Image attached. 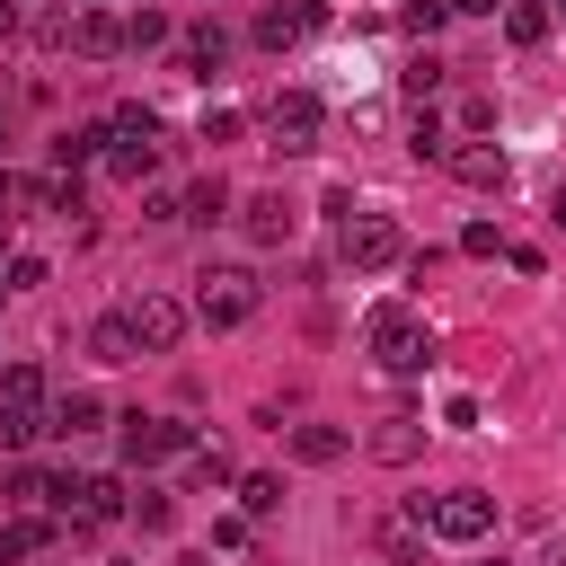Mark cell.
Returning <instances> with one entry per match:
<instances>
[{
	"label": "cell",
	"instance_id": "6da1fadb",
	"mask_svg": "<svg viewBox=\"0 0 566 566\" xmlns=\"http://www.w3.org/2000/svg\"><path fill=\"white\" fill-rule=\"evenodd\" d=\"M363 345H371V363L398 371V380H416V371L433 363V327H424L407 301H380V310L363 318Z\"/></svg>",
	"mask_w": 566,
	"mask_h": 566
},
{
	"label": "cell",
	"instance_id": "7a4b0ae2",
	"mask_svg": "<svg viewBox=\"0 0 566 566\" xmlns=\"http://www.w3.org/2000/svg\"><path fill=\"white\" fill-rule=\"evenodd\" d=\"M407 513H416L433 539H451V548H478V539L495 531V495H486V486H442V495H416Z\"/></svg>",
	"mask_w": 566,
	"mask_h": 566
},
{
	"label": "cell",
	"instance_id": "3957f363",
	"mask_svg": "<svg viewBox=\"0 0 566 566\" xmlns=\"http://www.w3.org/2000/svg\"><path fill=\"white\" fill-rule=\"evenodd\" d=\"M336 256H345L354 274H389V265H407V230H398L389 212H345V221H336Z\"/></svg>",
	"mask_w": 566,
	"mask_h": 566
},
{
	"label": "cell",
	"instance_id": "277c9868",
	"mask_svg": "<svg viewBox=\"0 0 566 566\" xmlns=\"http://www.w3.org/2000/svg\"><path fill=\"white\" fill-rule=\"evenodd\" d=\"M195 318L203 327H248L256 318V274L248 265H203L195 274Z\"/></svg>",
	"mask_w": 566,
	"mask_h": 566
},
{
	"label": "cell",
	"instance_id": "5b68a950",
	"mask_svg": "<svg viewBox=\"0 0 566 566\" xmlns=\"http://www.w3.org/2000/svg\"><path fill=\"white\" fill-rule=\"evenodd\" d=\"M195 451V424H168V416H124V469H159V460H186Z\"/></svg>",
	"mask_w": 566,
	"mask_h": 566
},
{
	"label": "cell",
	"instance_id": "8992f818",
	"mask_svg": "<svg viewBox=\"0 0 566 566\" xmlns=\"http://www.w3.org/2000/svg\"><path fill=\"white\" fill-rule=\"evenodd\" d=\"M318 115H327V106H318L310 88H283V97L265 106V133H274V150H283V159L318 150Z\"/></svg>",
	"mask_w": 566,
	"mask_h": 566
},
{
	"label": "cell",
	"instance_id": "52a82bcc",
	"mask_svg": "<svg viewBox=\"0 0 566 566\" xmlns=\"http://www.w3.org/2000/svg\"><path fill=\"white\" fill-rule=\"evenodd\" d=\"M124 318H133V336H142V354H177V336L195 327V310H186L177 292H142V301H133Z\"/></svg>",
	"mask_w": 566,
	"mask_h": 566
},
{
	"label": "cell",
	"instance_id": "ba28073f",
	"mask_svg": "<svg viewBox=\"0 0 566 566\" xmlns=\"http://www.w3.org/2000/svg\"><path fill=\"white\" fill-rule=\"evenodd\" d=\"M62 513H71L80 531H97V522H115V513H133V495H124V478H115V469H97V478H71V495H62Z\"/></svg>",
	"mask_w": 566,
	"mask_h": 566
},
{
	"label": "cell",
	"instance_id": "9c48e42d",
	"mask_svg": "<svg viewBox=\"0 0 566 566\" xmlns=\"http://www.w3.org/2000/svg\"><path fill=\"white\" fill-rule=\"evenodd\" d=\"M442 168H451L469 195H504V186H513V159H504L495 142H451V159H442Z\"/></svg>",
	"mask_w": 566,
	"mask_h": 566
},
{
	"label": "cell",
	"instance_id": "30bf717a",
	"mask_svg": "<svg viewBox=\"0 0 566 566\" xmlns=\"http://www.w3.org/2000/svg\"><path fill=\"white\" fill-rule=\"evenodd\" d=\"M318 27H327V0H292V9H265V18H256V44H265V53H283V44L318 35Z\"/></svg>",
	"mask_w": 566,
	"mask_h": 566
},
{
	"label": "cell",
	"instance_id": "8fae6325",
	"mask_svg": "<svg viewBox=\"0 0 566 566\" xmlns=\"http://www.w3.org/2000/svg\"><path fill=\"white\" fill-rule=\"evenodd\" d=\"M363 451H371V460H380V469H407V460H416V451H424V424H416V416H407V407H398V416H380V424H371V433H363Z\"/></svg>",
	"mask_w": 566,
	"mask_h": 566
},
{
	"label": "cell",
	"instance_id": "7c38bea8",
	"mask_svg": "<svg viewBox=\"0 0 566 566\" xmlns=\"http://www.w3.org/2000/svg\"><path fill=\"white\" fill-rule=\"evenodd\" d=\"M239 230H248V239H256V248H283V239H292V230H301V212H292V203H283V195H256V203H248V212H239Z\"/></svg>",
	"mask_w": 566,
	"mask_h": 566
},
{
	"label": "cell",
	"instance_id": "4fadbf2b",
	"mask_svg": "<svg viewBox=\"0 0 566 566\" xmlns=\"http://www.w3.org/2000/svg\"><path fill=\"white\" fill-rule=\"evenodd\" d=\"M53 433V407H27V398H0V451H27Z\"/></svg>",
	"mask_w": 566,
	"mask_h": 566
},
{
	"label": "cell",
	"instance_id": "5bb4252c",
	"mask_svg": "<svg viewBox=\"0 0 566 566\" xmlns=\"http://www.w3.org/2000/svg\"><path fill=\"white\" fill-rule=\"evenodd\" d=\"M71 44H80L88 62H106V53H133V44H124V18H115V9H80V35H71Z\"/></svg>",
	"mask_w": 566,
	"mask_h": 566
},
{
	"label": "cell",
	"instance_id": "9a60e30c",
	"mask_svg": "<svg viewBox=\"0 0 566 566\" xmlns=\"http://www.w3.org/2000/svg\"><path fill=\"white\" fill-rule=\"evenodd\" d=\"M221 62H230V35H221V27H195V35L177 44V71H186V80H212Z\"/></svg>",
	"mask_w": 566,
	"mask_h": 566
},
{
	"label": "cell",
	"instance_id": "2e32d148",
	"mask_svg": "<svg viewBox=\"0 0 566 566\" xmlns=\"http://www.w3.org/2000/svg\"><path fill=\"white\" fill-rule=\"evenodd\" d=\"M106 142H115V133H106V124H71V133H62V142H53V168H71V177H80V168H88V159H97V150H106Z\"/></svg>",
	"mask_w": 566,
	"mask_h": 566
},
{
	"label": "cell",
	"instance_id": "e0dca14e",
	"mask_svg": "<svg viewBox=\"0 0 566 566\" xmlns=\"http://www.w3.org/2000/svg\"><path fill=\"white\" fill-rule=\"evenodd\" d=\"M221 212H230V186H221V177H195V186L177 195V221H203V230H212Z\"/></svg>",
	"mask_w": 566,
	"mask_h": 566
},
{
	"label": "cell",
	"instance_id": "ac0fdd59",
	"mask_svg": "<svg viewBox=\"0 0 566 566\" xmlns=\"http://www.w3.org/2000/svg\"><path fill=\"white\" fill-rule=\"evenodd\" d=\"M88 354H97V363H133V354H142L133 318H124V310H115V318H97V327H88Z\"/></svg>",
	"mask_w": 566,
	"mask_h": 566
},
{
	"label": "cell",
	"instance_id": "d6986e66",
	"mask_svg": "<svg viewBox=\"0 0 566 566\" xmlns=\"http://www.w3.org/2000/svg\"><path fill=\"white\" fill-rule=\"evenodd\" d=\"M97 424H106V398H97V389L53 398V433H97Z\"/></svg>",
	"mask_w": 566,
	"mask_h": 566
},
{
	"label": "cell",
	"instance_id": "ffe728a7",
	"mask_svg": "<svg viewBox=\"0 0 566 566\" xmlns=\"http://www.w3.org/2000/svg\"><path fill=\"white\" fill-rule=\"evenodd\" d=\"M292 460L336 469V460H345V433H336V424H292Z\"/></svg>",
	"mask_w": 566,
	"mask_h": 566
},
{
	"label": "cell",
	"instance_id": "44dd1931",
	"mask_svg": "<svg viewBox=\"0 0 566 566\" xmlns=\"http://www.w3.org/2000/svg\"><path fill=\"white\" fill-rule=\"evenodd\" d=\"M548 18H557L548 0H504V35H513L522 53H531V44H548Z\"/></svg>",
	"mask_w": 566,
	"mask_h": 566
},
{
	"label": "cell",
	"instance_id": "7402d4cb",
	"mask_svg": "<svg viewBox=\"0 0 566 566\" xmlns=\"http://www.w3.org/2000/svg\"><path fill=\"white\" fill-rule=\"evenodd\" d=\"M239 513H248V522H265V513H283V478H265V469H248V478H239Z\"/></svg>",
	"mask_w": 566,
	"mask_h": 566
},
{
	"label": "cell",
	"instance_id": "603a6c76",
	"mask_svg": "<svg viewBox=\"0 0 566 566\" xmlns=\"http://www.w3.org/2000/svg\"><path fill=\"white\" fill-rule=\"evenodd\" d=\"M168 35H177V27H168V9H133V18H124V44H133V53H159Z\"/></svg>",
	"mask_w": 566,
	"mask_h": 566
},
{
	"label": "cell",
	"instance_id": "cb8c5ba5",
	"mask_svg": "<svg viewBox=\"0 0 566 566\" xmlns=\"http://www.w3.org/2000/svg\"><path fill=\"white\" fill-rule=\"evenodd\" d=\"M106 133H115V142H159V115H150L142 97H124V106L106 115Z\"/></svg>",
	"mask_w": 566,
	"mask_h": 566
},
{
	"label": "cell",
	"instance_id": "d4e9b609",
	"mask_svg": "<svg viewBox=\"0 0 566 566\" xmlns=\"http://www.w3.org/2000/svg\"><path fill=\"white\" fill-rule=\"evenodd\" d=\"M106 168H115V177H133V186H142V177H150V168H159V142H106Z\"/></svg>",
	"mask_w": 566,
	"mask_h": 566
},
{
	"label": "cell",
	"instance_id": "484cf974",
	"mask_svg": "<svg viewBox=\"0 0 566 566\" xmlns=\"http://www.w3.org/2000/svg\"><path fill=\"white\" fill-rule=\"evenodd\" d=\"M35 548H53V522H9L0 531V566L9 557H35Z\"/></svg>",
	"mask_w": 566,
	"mask_h": 566
},
{
	"label": "cell",
	"instance_id": "4316f807",
	"mask_svg": "<svg viewBox=\"0 0 566 566\" xmlns=\"http://www.w3.org/2000/svg\"><path fill=\"white\" fill-rule=\"evenodd\" d=\"M407 150H416V159H451V133H442V115H416V124H407Z\"/></svg>",
	"mask_w": 566,
	"mask_h": 566
},
{
	"label": "cell",
	"instance_id": "83f0119b",
	"mask_svg": "<svg viewBox=\"0 0 566 566\" xmlns=\"http://www.w3.org/2000/svg\"><path fill=\"white\" fill-rule=\"evenodd\" d=\"M186 460H195V478H203V486H239V469H230V451H221V442H195Z\"/></svg>",
	"mask_w": 566,
	"mask_h": 566
},
{
	"label": "cell",
	"instance_id": "f1b7e54d",
	"mask_svg": "<svg viewBox=\"0 0 566 566\" xmlns=\"http://www.w3.org/2000/svg\"><path fill=\"white\" fill-rule=\"evenodd\" d=\"M71 35H80V9H44V18H35V44H44V53H62Z\"/></svg>",
	"mask_w": 566,
	"mask_h": 566
},
{
	"label": "cell",
	"instance_id": "f546056e",
	"mask_svg": "<svg viewBox=\"0 0 566 566\" xmlns=\"http://www.w3.org/2000/svg\"><path fill=\"white\" fill-rule=\"evenodd\" d=\"M0 398H27V407H44V371H35V363H9V371H0Z\"/></svg>",
	"mask_w": 566,
	"mask_h": 566
},
{
	"label": "cell",
	"instance_id": "4dcf8cb0",
	"mask_svg": "<svg viewBox=\"0 0 566 566\" xmlns=\"http://www.w3.org/2000/svg\"><path fill=\"white\" fill-rule=\"evenodd\" d=\"M504 248H513V239H504L495 221H469V230H460V256H504Z\"/></svg>",
	"mask_w": 566,
	"mask_h": 566
},
{
	"label": "cell",
	"instance_id": "1f68e13d",
	"mask_svg": "<svg viewBox=\"0 0 566 566\" xmlns=\"http://www.w3.org/2000/svg\"><path fill=\"white\" fill-rule=\"evenodd\" d=\"M133 522H142V531H168V522H177V504H168L159 486H142V495H133Z\"/></svg>",
	"mask_w": 566,
	"mask_h": 566
},
{
	"label": "cell",
	"instance_id": "d6a6232c",
	"mask_svg": "<svg viewBox=\"0 0 566 566\" xmlns=\"http://www.w3.org/2000/svg\"><path fill=\"white\" fill-rule=\"evenodd\" d=\"M442 18H451V9H442V0H407V9H398V27H407V35H433V27H442Z\"/></svg>",
	"mask_w": 566,
	"mask_h": 566
},
{
	"label": "cell",
	"instance_id": "836d02e7",
	"mask_svg": "<svg viewBox=\"0 0 566 566\" xmlns=\"http://www.w3.org/2000/svg\"><path fill=\"white\" fill-rule=\"evenodd\" d=\"M416 531H424V522H416V513H407V522H389V531H380V548H389V557H398V566H407V557H416Z\"/></svg>",
	"mask_w": 566,
	"mask_h": 566
},
{
	"label": "cell",
	"instance_id": "e575fe53",
	"mask_svg": "<svg viewBox=\"0 0 566 566\" xmlns=\"http://www.w3.org/2000/svg\"><path fill=\"white\" fill-rule=\"evenodd\" d=\"M433 88H442V62H433V53H424V62H407V97H433Z\"/></svg>",
	"mask_w": 566,
	"mask_h": 566
},
{
	"label": "cell",
	"instance_id": "d590c367",
	"mask_svg": "<svg viewBox=\"0 0 566 566\" xmlns=\"http://www.w3.org/2000/svg\"><path fill=\"white\" fill-rule=\"evenodd\" d=\"M0 283H9V292H35V283H44V256H9V274H0Z\"/></svg>",
	"mask_w": 566,
	"mask_h": 566
},
{
	"label": "cell",
	"instance_id": "8d00e7d4",
	"mask_svg": "<svg viewBox=\"0 0 566 566\" xmlns=\"http://www.w3.org/2000/svg\"><path fill=\"white\" fill-rule=\"evenodd\" d=\"M212 548H248V513H221L212 522Z\"/></svg>",
	"mask_w": 566,
	"mask_h": 566
},
{
	"label": "cell",
	"instance_id": "74e56055",
	"mask_svg": "<svg viewBox=\"0 0 566 566\" xmlns=\"http://www.w3.org/2000/svg\"><path fill=\"white\" fill-rule=\"evenodd\" d=\"M27 35V0H0V44H18Z\"/></svg>",
	"mask_w": 566,
	"mask_h": 566
},
{
	"label": "cell",
	"instance_id": "f35d334b",
	"mask_svg": "<svg viewBox=\"0 0 566 566\" xmlns=\"http://www.w3.org/2000/svg\"><path fill=\"white\" fill-rule=\"evenodd\" d=\"M442 9H451V18H495L504 0H442Z\"/></svg>",
	"mask_w": 566,
	"mask_h": 566
},
{
	"label": "cell",
	"instance_id": "ab89813d",
	"mask_svg": "<svg viewBox=\"0 0 566 566\" xmlns=\"http://www.w3.org/2000/svg\"><path fill=\"white\" fill-rule=\"evenodd\" d=\"M539 566H566V522H557V531L539 539Z\"/></svg>",
	"mask_w": 566,
	"mask_h": 566
},
{
	"label": "cell",
	"instance_id": "60d3db41",
	"mask_svg": "<svg viewBox=\"0 0 566 566\" xmlns=\"http://www.w3.org/2000/svg\"><path fill=\"white\" fill-rule=\"evenodd\" d=\"M548 221H557V230H566V186H557V195H548Z\"/></svg>",
	"mask_w": 566,
	"mask_h": 566
},
{
	"label": "cell",
	"instance_id": "b9f144b4",
	"mask_svg": "<svg viewBox=\"0 0 566 566\" xmlns=\"http://www.w3.org/2000/svg\"><path fill=\"white\" fill-rule=\"evenodd\" d=\"M9 195H18V177H9V168H0V203H9Z\"/></svg>",
	"mask_w": 566,
	"mask_h": 566
},
{
	"label": "cell",
	"instance_id": "7bdbcfd3",
	"mask_svg": "<svg viewBox=\"0 0 566 566\" xmlns=\"http://www.w3.org/2000/svg\"><path fill=\"white\" fill-rule=\"evenodd\" d=\"M478 566H513V557H478Z\"/></svg>",
	"mask_w": 566,
	"mask_h": 566
},
{
	"label": "cell",
	"instance_id": "ee69618b",
	"mask_svg": "<svg viewBox=\"0 0 566 566\" xmlns=\"http://www.w3.org/2000/svg\"><path fill=\"white\" fill-rule=\"evenodd\" d=\"M0 301H9V283H0Z\"/></svg>",
	"mask_w": 566,
	"mask_h": 566
},
{
	"label": "cell",
	"instance_id": "f6af8a7d",
	"mask_svg": "<svg viewBox=\"0 0 566 566\" xmlns=\"http://www.w3.org/2000/svg\"><path fill=\"white\" fill-rule=\"evenodd\" d=\"M548 9H566V0H548Z\"/></svg>",
	"mask_w": 566,
	"mask_h": 566
},
{
	"label": "cell",
	"instance_id": "bcb514c9",
	"mask_svg": "<svg viewBox=\"0 0 566 566\" xmlns=\"http://www.w3.org/2000/svg\"><path fill=\"white\" fill-rule=\"evenodd\" d=\"M88 9H97V0H88Z\"/></svg>",
	"mask_w": 566,
	"mask_h": 566
}]
</instances>
